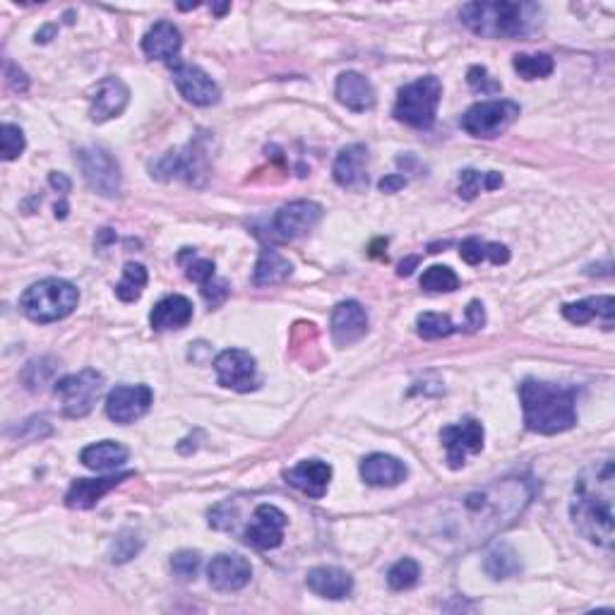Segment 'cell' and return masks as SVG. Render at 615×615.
<instances>
[{
  "label": "cell",
  "instance_id": "ffe728a7",
  "mask_svg": "<svg viewBox=\"0 0 615 615\" xmlns=\"http://www.w3.org/2000/svg\"><path fill=\"white\" fill-rule=\"evenodd\" d=\"M284 479L289 486H294L296 491L306 493L308 498H325L327 488L332 481V467L320 459H306V462L296 464L294 469H289L284 474Z\"/></svg>",
  "mask_w": 615,
  "mask_h": 615
},
{
  "label": "cell",
  "instance_id": "681fc988",
  "mask_svg": "<svg viewBox=\"0 0 615 615\" xmlns=\"http://www.w3.org/2000/svg\"><path fill=\"white\" fill-rule=\"evenodd\" d=\"M419 265V258H409V260H404L402 265H399V277H409L411 272H414V267Z\"/></svg>",
  "mask_w": 615,
  "mask_h": 615
},
{
  "label": "cell",
  "instance_id": "603a6c76",
  "mask_svg": "<svg viewBox=\"0 0 615 615\" xmlns=\"http://www.w3.org/2000/svg\"><path fill=\"white\" fill-rule=\"evenodd\" d=\"M361 476H363V481L368 483V486L392 488V486H399V483L406 481V476H409V469H406V464L399 462L397 457L375 452V455H370L361 462Z\"/></svg>",
  "mask_w": 615,
  "mask_h": 615
},
{
  "label": "cell",
  "instance_id": "4fadbf2b",
  "mask_svg": "<svg viewBox=\"0 0 615 615\" xmlns=\"http://www.w3.org/2000/svg\"><path fill=\"white\" fill-rule=\"evenodd\" d=\"M154 402V392L147 385H118L106 397V414L111 421L128 426L147 414Z\"/></svg>",
  "mask_w": 615,
  "mask_h": 615
},
{
  "label": "cell",
  "instance_id": "f35d334b",
  "mask_svg": "<svg viewBox=\"0 0 615 615\" xmlns=\"http://www.w3.org/2000/svg\"><path fill=\"white\" fill-rule=\"evenodd\" d=\"M140 551H142V539H137V536L130 534V531H123V534L111 543L109 558H111V563L121 565V563H128L130 558H135Z\"/></svg>",
  "mask_w": 615,
  "mask_h": 615
},
{
  "label": "cell",
  "instance_id": "7a4b0ae2",
  "mask_svg": "<svg viewBox=\"0 0 615 615\" xmlns=\"http://www.w3.org/2000/svg\"><path fill=\"white\" fill-rule=\"evenodd\" d=\"M613 503H615V467L613 459L589 464L577 476L572 491V524L584 539L596 546H613Z\"/></svg>",
  "mask_w": 615,
  "mask_h": 615
},
{
  "label": "cell",
  "instance_id": "7dc6e473",
  "mask_svg": "<svg viewBox=\"0 0 615 615\" xmlns=\"http://www.w3.org/2000/svg\"><path fill=\"white\" fill-rule=\"evenodd\" d=\"M382 193H397V190H402L406 185V178L404 176H397V173H392V176H385L382 181L378 183Z\"/></svg>",
  "mask_w": 615,
  "mask_h": 615
},
{
  "label": "cell",
  "instance_id": "4dcf8cb0",
  "mask_svg": "<svg viewBox=\"0 0 615 615\" xmlns=\"http://www.w3.org/2000/svg\"><path fill=\"white\" fill-rule=\"evenodd\" d=\"M503 185V176L495 171L481 173L474 169L462 171V176H459V195L464 197V200H474L479 193H486V190H495Z\"/></svg>",
  "mask_w": 615,
  "mask_h": 615
},
{
  "label": "cell",
  "instance_id": "8d00e7d4",
  "mask_svg": "<svg viewBox=\"0 0 615 615\" xmlns=\"http://www.w3.org/2000/svg\"><path fill=\"white\" fill-rule=\"evenodd\" d=\"M416 327H419V337L423 339H445L459 330L455 322L447 318V315H440V313L419 315Z\"/></svg>",
  "mask_w": 615,
  "mask_h": 615
},
{
  "label": "cell",
  "instance_id": "7402d4cb",
  "mask_svg": "<svg viewBox=\"0 0 615 615\" xmlns=\"http://www.w3.org/2000/svg\"><path fill=\"white\" fill-rule=\"evenodd\" d=\"M334 94H337L339 104L346 106L349 111L363 113L375 106V87L370 85V80L366 75L354 73V70H349V73H342L337 77Z\"/></svg>",
  "mask_w": 615,
  "mask_h": 615
},
{
  "label": "cell",
  "instance_id": "ab89813d",
  "mask_svg": "<svg viewBox=\"0 0 615 615\" xmlns=\"http://www.w3.org/2000/svg\"><path fill=\"white\" fill-rule=\"evenodd\" d=\"M200 563L202 558L197 551H178L171 558V570L178 579H193L200 570Z\"/></svg>",
  "mask_w": 615,
  "mask_h": 615
},
{
  "label": "cell",
  "instance_id": "484cf974",
  "mask_svg": "<svg viewBox=\"0 0 615 615\" xmlns=\"http://www.w3.org/2000/svg\"><path fill=\"white\" fill-rule=\"evenodd\" d=\"M565 320H570L572 325H587L591 320H601L603 330H613V318H615V298L613 296H594L584 298V301L567 303L563 306Z\"/></svg>",
  "mask_w": 615,
  "mask_h": 615
},
{
  "label": "cell",
  "instance_id": "f546056e",
  "mask_svg": "<svg viewBox=\"0 0 615 615\" xmlns=\"http://www.w3.org/2000/svg\"><path fill=\"white\" fill-rule=\"evenodd\" d=\"M486 572L493 579H510L519 575V570H522V563H519V555L512 546H507V543H498V546L493 548L491 553L486 555Z\"/></svg>",
  "mask_w": 615,
  "mask_h": 615
},
{
  "label": "cell",
  "instance_id": "d4e9b609",
  "mask_svg": "<svg viewBox=\"0 0 615 615\" xmlns=\"http://www.w3.org/2000/svg\"><path fill=\"white\" fill-rule=\"evenodd\" d=\"M183 39L178 27L173 22H157L142 39V51H145L147 58L152 61H176L178 51H181Z\"/></svg>",
  "mask_w": 615,
  "mask_h": 615
},
{
  "label": "cell",
  "instance_id": "e575fe53",
  "mask_svg": "<svg viewBox=\"0 0 615 615\" xmlns=\"http://www.w3.org/2000/svg\"><path fill=\"white\" fill-rule=\"evenodd\" d=\"M178 262L185 267V277L200 286H205L207 282H212V279L217 277V272H214V262L205 260V258H197L190 248H185L183 253L178 255Z\"/></svg>",
  "mask_w": 615,
  "mask_h": 615
},
{
  "label": "cell",
  "instance_id": "cb8c5ba5",
  "mask_svg": "<svg viewBox=\"0 0 615 615\" xmlns=\"http://www.w3.org/2000/svg\"><path fill=\"white\" fill-rule=\"evenodd\" d=\"M308 589L322 599H346L354 589V577L342 567H313L306 577Z\"/></svg>",
  "mask_w": 615,
  "mask_h": 615
},
{
  "label": "cell",
  "instance_id": "74e56055",
  "mask_svg": "<svg viewBox=\"0 0 615 615\" xmlns=\"http://www.w3.org/2000/svg\"><path fill=\"white\" fill-rule=\"evenodd\" d=\"M25 147V133L13 123H3V128H0V157L5 161H13L25 152Z\"/></svg>",
  "mask_w": 615,
  "mask_h": 615
},
{
  "label": "cell",
  "instance_id": "83f0119b",
  "mask_svg": "<svg viewBox=\"0 0 615 615\" xmlns=\"http://www.w3.org/2000/svg\"><path fill=\"white\" fill-rule=\"evenodd\" d=\"M80 459L82 464L92 471H111L128 462V447L113 443V440H101V443L85 447Z\"/></svg>",
  "mask_w": 615,
  "mask_h": 615
},
{
  "label": "cell",
  "instance_id": "d590c367",
  "mask_svg": "<svg viewBox=\"0 0 615 615\" xmlns=\"http://www.w3.org/2000/svg\"><path fill=\"white\" fill-rule=\"evenodd\" d=\"M421 289L423 291H433V294H440V291H457L459 289V277L455 270L445 265H433L423 272L421 277Z\"/></svg>",
  "mask_w": 615,
  "mask_h": 615
},
{
  "label": "cell",
  "instance_id": "277c9868",
  "mask_svg": "<svg viewBox=\"0 0 615 615\" xmlns=\"http://www.w3.org/2000/svg\"><path fill=\"white\" fill-rule=\"evenodd\" d=\"M541 8L534 3H467L462 22L486 39H519L536 27Z\"/></svg>",
  "mask_w": 615,
  "mask_h": 615
},
{
  "label": "cell",
  "instance_id": "4316f807",
  "mask_svg": "<svg viewBox=\"0 0 615 615\" xmlns=\"http://www.w3.org/2000/svg\"><path fill=\"white\" fill-rule=\"evenodd\" d=\"M193 320V303L185 296H166L154 306L149 322L157 332L166 330H183Z\"/></svg>",
  "mask_w": 615,
  "mask_h": 615
},
{
  "label": "cell",
  "instance_id": "b9f144b4",
  "mask_svg": "<svg viewBox=\"0 0 615 615\" xmlns=\"http://www.w3.org/2000/svg\"><path fill=\"white\" fill-rule=\"evenodd\" d=\"M459 255L467 265H481L483 260H488V243L481 241V238H467L459 246Z\"/></svg>",
  "mask_w": 615,
  "mask_h": 615
},
{
  "label": "cell",
  "instance_id": "836d02e7",
  "mask_svg": "<svg viewBox=\"0 0 615 615\" xmlns=\"http://www.w3.org/2000/svg\"><path fill=\"white\" fill-rule=\"evenodd\" d=\"M419 577H421L419 563L411 558H402L399 563H394L390 567V572H387V584H390V589L394 591H406L414 589L416 584H419Z\"/></svg>",
  "mask_w": 615,
  "mask_h": 615
},
{
  "label": "cell",
  "instance_id": "2e32d148",
  "mask_svg": "<svg viewBox=\"0 0 615 615\" xmlns=\"http://www.w3.org/2000/svg\"><path fill=\"white\" fill-rule=\"evenodd\" d=\"M368 332V315L358 301H342L337 308L332 310V322H330V334L332 342L344 349L361 342Z\"/></svg>",
  "mask_w": 615,
  "mask_h": 615
},
{
  "label": "cell",
  "instance_id": "8992f818",
  "mask_svg": "<svg viewBox=\"0 0 615 615\" xmlns=\"http://www.w3.org/2000/svg\"><path fill=\"white\" fill-rule=\"evenodd\" d=\"M440 99H443V82L435 75L419 77L416 82L399 89L394 118L416 130L433 128Z\"/></svg>",
  "mask_w": 615,
  "mask_h": 615
},
{
  "label": "cell",
  "instance_id": "8fae6325",
  "mask_svg": "<svg viewBox=\"0 0 615 615\" xmlns=\"http://www.w3.org/2000/svg\"><path fill=\"white\" fill-rule=\"evenodd\" d=\"M322 205L313 200H296L284 205L282 210L274 214L272 219V231L279 241H294V238L306 236L308 231H313L320 224Z\"/></svg>",
  "mask_w": 615,
  "mask_h": 615
},
{
  "label": "cell",
  "instance_id": "5bb4252c",
  "mask_svg": "<svg viewBox=\"0 0 615 615\" xmlns=\"http://www.w3.org/2000/svg\"><path fill=\"white\" fill-rule=\"evenodd\" d=\"M130 101V89L118 77H104L97 87H94L92 97H89V118L94 123L111 121V118L121 116Z\"/></svg>",
  "mask_w": 615,
  "mask_h": 615
},
{
  "label": "cell",
  "instance_id": "30bf717a",
  "mask_svg": "<svg viewBox=\"0 0 615 615\" xmlns=\"http://www.w3.org/2000/svg\"><path fill=\"white\" fill-rule=\"evenodd\" d=\"M214 370H217L219 385L226 387V390L250 392L258 390L260 385L258 363L243 349L222 351V354L217 356V361H214Z\"/></svg>",
  "mask_w": 615,
  "mask_h": 615
},
{
  "label": "cell",
  "instance_id": "d6a6232c",
  "mask_svg": "<svg viewBox=\"0 0 615 615\" xmlns=\"http://www.w3.org/2000/svg\"><path fill=\"white\" fill-rule=\"evenodd\" d=\"M512 65L522 80H539V77H548L553 73L555 63L548 53H517L512 58Z\"/></svg>",
  "mask_w": 615,
  "mask_h": 615
},
{
  "label": "cell",
  "instance_id": "52a82bcc",
  "mask_svg": "<svg viewBox=\"0 0 615 615\" xmlns=\"http://www.w3.org/2000/svg\"><path fill=\"white\" fill-rule=\"evenodd\" d=\"M63 399V414L68 419H85L99 402L104 392V375L99 370H82V373L65 375L53 387Z\"/></svg>",
  "mask_w": 615,
  "mask_h": 615
},
{
  "label": "cell",
  "instance_id": "f6af8a7d",
  "mask_svg": "<svg viewBox=\"0 0 615 615\" xmlns=\"http://www.w3.org/2000/svg\"><path fill=\"white\" fill-rule=\"evenodd\" d=\"M8 82L15 92H27V87H29L27 75L22 73V70H17L13 63H8Z\"/></svg>",
  "mask_w": 615,
  "mask_h": 615
},
{
  "label": "cell",
  "instance_id": "60d3db41",
  "mask_svg": "<svg viewBox=\"0 0 615 615\" xmlns=\"http://www.w3.org/2000/svg\"><path fill=\"white\" fill-rule=\"evenodd\" d=\"M467 80L471 89H476V92L481 94H500V82H495L491 75H488V70L483 68V65H474V68H469Z\"/></svg>",
  "mask_w": 615,
  "mask_h": 615
},
{
  "label": "cell",
  "instance_id": "ba28073f",
  "mask_svg": "<svg viewBox=\"0 0 615 615\" xmlns=\"http://www.w3.org/2000/svg\"><path fill=\"white\" fill-rule=\"evenodd\" d=\"M519 106L510 99H493V101H479L462 116V128L469 135L483 137V140H491V137L503 135L512 123L517 121Z\"/></svg>",
  "mask_w": 615,
  "mask_h": 615
},
{
  "label": "cell",
  "instance_id": "d6986e66",
  "mask_svg": "<svg viewBox=\"0 0 615 615\" xmlns=\"http://www.w3.org/2000/svg\"><path fill=\"white\" fill-rule=\"evenodd\" d=\"M207 577H210V584L217 591H238L250 582L253 567L243 555L222 553L212 558L210 567H207Z\"/></svg>",
  "mask_w": 615,
  "mask_h": 615
},
{
  "label": "cell",
  "instance_id": "bcb514c9",
  "mask_svg": "<svg viewBox=\"0 0 615 615\" xmlns=\"http://www.w3.org/2000/svg\"><path fill=\"white\" fill-rule=\"evenodd\" d=\"M488 260L493 265H505L510 260V250H507L503 243H488Z\"/></svg>",
  "mask_w": 615,
  "mask_h": 615
},
{
  "label": "cell",
  "instance_id": "f907efd6",
  "mask_svg": "<svg viewBox=\"0 0 615 615\" xmlns=\"http://www.w3.org/2000/svg\"><path fill=\"white\" fill-rule=\"evenodd\" d=\"M56 217L58 219L68 217V202H61V205H56Z\"/></svg>",
  "mask_w": 615,
  "mask_h": 615
},
{
  "label": "cell",
  "instance_id": "7c38bea8",
  "mask_svg": "<svg viewBox=\"0 0 615 615\" xmlns=\"http://www.w3.org/2000/svg\"><path fill=\"white\" fill-rule=\"evenodd\" d=\"M483 438H486V433H483V426L476 419H464L455 426L443 428L440 440H443L447 450L450 469H462L469 455H479L483 450Z\"/></svg>",
  "mask_w": 615,
  "mask_h": 615
},
{
  "label": "cell",
  "instance_id": "e0dca14e",
  "mask_svg": "<svg viewBox=\"0 0 615 615\" xmlns=\"http://www.w3.org/2000/svg\"><path fill=\"white\" fill-rule=\"evenodd\" d=\"M286 515L274 505H260L253 515V524L246 531V539L250 546L260 548V551H272L279 548L284 541Z\"/></svg>",
  "mask_w": 615,
  "mask_h": 615
},
{
  "label": "cell",
  "instance_id": "ee69618b",
  "mask_svg": "<svg viewBox=\"0 0 615 615\" xmlns=\"http://www.w3.org/2000/svg\"><path fill=\"white\" fill-rule=\"evenodd\" d=\"M483 325H486V310H483V303L471 301L467 308V322H464V327H467L469 332H476L481 330Z\"/></svg>",
  "mask_w": 615,
  "mask_h": 615
},
{
  "label": "cell",
  "instance_id": "7bdbcfd3",
  "mask_svg": "<svg viewBox=\"0 0 615 615\" xmlns=\"http://www.w3.org/2000/svg\"><path fill=\"white\" fill-rule=\"evenodd\" d=\"M200 291H202V298H205L212 308H217V306H222V303L226 301V296H229V284H226L224 279L214 277L212 282L200 286Z\"/></svg>",
  "mask_w": 615,
  "mask_h": 615
},
{
  "label": "cell",
  "instance_id": "c3c4849f",
  "mask_svg": "<svg viewBox=\"0 0 615 615\" xmlns=\"http://www.w3.org/2000/svg\"><path fill=\"white\" fill-rule=\"evenodd\" d=\"M49 183H51V188L58 190V193H63V195L70 193V181L63 176V173H51Z\"/></svg>",
  "mask_w": 615,
  "mask_h": 615
},
{
  "label": "cell",
  "instance_id": "9a60e30c",
  "mask_svg": "<svg viewBox=\"0 0 615 615\" xmlns=\"http://www.w3.org/2000/svg\"><path fill=\"white\" fill-rule=\"evenodd\" d=\"M173 82H176L178 92L183 94L185 101L195 106H214L222 99L217 82L205 70L197 68V65H176Z\"/></svg>",
  "mask_w": 615,
  "mask_h": 615
},
{
  "label": "cell",
  "instance_id": "f1b7e54d",
  "mask_svg": "<svg viewBox=\"0 0 615 615\" xmlns=\"http://www.w3.org/2000/svg\"><path fill=\"white\" fill-rule=\"evenodd\" d=\"M291 272H294V265H291L284 255H279L277 250L267 248L260 253L258 265H255L253 270V284L255 286L282 284L291 277Z\"/></svg>",
  "mask_w": 615,
  "mask_h": 615
},
{
  "label": "cell",
  "instance_id": "ac0fdd59",
  "mask_svg": "<svg viewBox=\"0 0 615 615\" xmlns=\"http://www.w3.org/2000/svg\"><path fill=\"white\" fill-rule=\"evenodd\" d=\"M332 176L337 185L346 190H361L368 188V149L363 145H349L337 154L332 166Z\"/></svg>",
  "mask_w": 615,
  "mask_h": 615
},
{
  "label": "cell",
  "instance_id": "3957f363",
  "mask_svg": "<svg viewBox=\"0 0 615 615\" xmlns=\"http://www.w3.org/2000/svg\"><path fill=\"white\" fill-rule=\"evenodd\" d=\"M524 423L531 433L558 435L577 423L575 390L555 382L527 378L519 385Z\"/></svg>",
  "mask_w": 615,
  "mask_h": 615
},
{
  "label": "cell",
  "instance_id": "1f68e13d",
  "mask_svg": "<svg viewBox=\"0 0 615 615\" xmlns=\"http://www.w3.org/2000/svg\"><path fill=\"white\" fill-rule=\"evenodd\" d=\"M147 270L140 265V262H128L123 267V279L116 284V296L121 298L123 303H133L142 296L147 286Z\"/></svg>",
  "mask_w": 615,
  "mask_h": 615
},
{
  "label": "cell",
  "instance_id": "5b68a950",
  "mask_svg": "<svg viewBox=\"0 0 615 615\" xmlns=\"http://www.w3.org/2000/svg\"><path fill=\"white\" fill-rule=\"evenodd\" d=\"M80 303V291L65 279H41V282L32 284L20 298L22 313L29 320L49 325V322H58L68 318L70 313Z\"/></svg>",
  "mask_w": 615,
  "mask_h": 615
},
{
  "label": "cell",
  "instance_id": "6da1fadb",
  "mask_svg": "<svg viewBox=\"0 0 615 615\" xmlns=\"http://www.w3.org/2000/svg\"><path fill=\"white\" fill-rule=\"evenodd\" d=\"M531 500V488L519 479L498 481L481 491L467 493L462 498V512L447 519V534L450 539L486 541L488 536L498 534L510 527L524 512Z\"/></svg>",
  "mask_w": 615,
  "mask_h": 615
},
{
  "label": "cell",
  "instance_id": "9c48e42d",
  "mask_svg": "<svg viewBox=\"0 0 615 615\" xmlns=\"http://www.w3.org/2000/svg\"><path fill=\"white\" fill-rule=\"evenodd\" d=\"M82 176L94 193L104 197H116L123 188V176L118 161L104 147H82L75 154Z\"/></svg>",
  "mask_w": 615,
  "mask_h": 615
},
{
  "label": "cell",
  "instance_id": "816d5d0a",
  "mask_svg": "<svg viewBox=\"0 0 615 615\" xmlns=\"http://www.w3.org/2000/svg\"><path fill=\"white\" fill-rule=\"evenodd\" d=\"M229 8H231L229 3H224V5H212V10H214V13H217V15H224Z\"/></svg>",
  "mask_w": 615,
  "mask_h": 615
},
{
  "label": "cell",
  "instance_id": "44dd1931",
  "mask_svg": "<svg viewBox=\"0 0 615 615\" xmlns=\"http://www.w3.org/2000/svg\"><path fill=\"white\" fill-rule=\"evenodd\" d=\"M135 471H125V474L116 476H104V479H77L73 486H70L68 495H65V505L70 510H89L104 498L106 493H111L113 488L121 486L123 481L133 479Z\"/></svg>",
  "mask_w": 615,
  "mask_h": 615
}]
</instances>
